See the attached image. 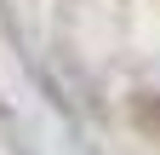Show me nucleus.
Returning a JSON list of instances; mask_svg holds the SVG:
<instances>
[{
    "instance_id": "1",
    "label": "nucleus",
    "mask_w": 160,
    "mask_h": 155,
    "mask_svg": "<svg viewBox=\"0 0 160 155\" xmlns=\"http://www.w3.org/2000/svg\"><path fill=\"white\" fill-rule=\"evenodd\" d=\"M132 115H137V126H149V132H160V98H143V104H137Z\"/></svg>"
}]
</instances>
